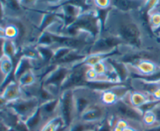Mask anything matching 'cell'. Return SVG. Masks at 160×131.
<instances>
[{"label": "cell", "mask_w": 160, "mask_h": 131, "mask_svg": "<svg viewBox=\"0 0 160 131\" xmlns=\"http://www.w3.org/2000/svg\"><path fill=\"white\" fill-rule=\"evenodd\" d=\"M152 111L153 113L156 115V126H157V125H160V102L158 103V104L152 109Z\"/></svg>", "instance_id": "6da1fadb"}]
</instances>
